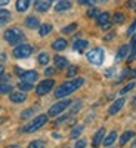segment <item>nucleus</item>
Wrapping results in <instances>:
<instances>
[{"label":"nucleus","instance_id":"obj_9","mask_svg":"<svg viewBox=\"0 0 136 148\" xmlns=\"http://www.w3.org/2000/svg\"><path fill=\"white\" fill-rule=\"evenodd\" d=\"M21 79L24 82H28V83H33L36 82L37 79H39V74H37V71H24L21 74Z\"/></svg>","mask_w":136,"mask_h":148},{"label":"nucleus","instance_id":"obj_12","mask_svg":"<svg viewBox=\"0 0 136 148\" xmlns=\"http://www.w3.org/2000/svg\"><path fill=\"white\" fill-rule=\"evenodd\" d=\"M25 99H27V95L24 93L22 90H21V92H12V93H10V101L15 102V104L24 102Z\"/></svg>","mask_w":136,"mask_h":148},{"label":"nucleus","instance_id":"obj_39","mask_svg":"<svg viewBox=\"0 0 136 148\" xmlns=\"http://www.w3.org/2000/svg\"><path fill=\"white\" fill-rule=\"evenodd\" d=\"M76 73H77V67H70V70H68L67 74H68V77H72Z\"/></svg>","mask_w":136,"mask_h":148},{"label":"nucleus","instance_id":"obj_25","mask_svg":"<svg viewBox=\"0 0 136 148\" xmlns=\"http://www.w3.org/2000/svg\"><path fill=\"white\" fill-rule=\"evenodd\" d=\"M18 88H19V90H22V92H28V90H31L33 89V83H28V82H19L18 83Z\"/></svg>","mask_w":136,"mask_h":148},{"label":"nucleus","instance_id":"obj_38","mask_svg":"<svg viewBox=\"0 0 136 148\" xmlns=\"http://www.w3.org/2000/svg\"><path fill=\"white\" fill-rule=\"evenodd\" d=\"M84 147H86V141H84V139H79L74 148H84Z\"/></svg>","mask_w":136,"mask_h":148},{"label":"nucleus","instance_id":"obj_27","mask_svg":"<svg viewBox=\"0 0 136 148\" xmlns=\"http://www.w3.org/2000/svg\"><path fill=\"white\" fill-rule=\"evenodd\" d=\"M12 89H14V88H12L10 84H8V83H0V93H2V95L12 92Z\"/></svg>","mask_w":136,"mask_h":148},{"label":"nucleus","instance_id":"obj_24","mask_svg":"<svg viewBox=\"0 0 136 148\" xmlns=\"http://www.w3.org/2000/svg\"><path fill=\"white\" fill-rule=\"evenodd\" d=\"M115 139H117V133H115V132H111V133L108 135V136H107V138L104 139V145H105V147H109V145H113Z\"/></svg>","mask_w":136,"mask_h":148},{"label":"nucleus","instance_id":"obj_19","mask_svg":"<svg viewBox=\"0 0 136 148\" xmlns=\"http://www.w3.org/2000/svg\"><path fill=\"white\" fill-rule=\"evenodd\" d=\"M87 40H77V42H74V51H77V52H83L86 47H87Z\"/></svg>","mask_w":136,"mask_h":148},{"label":"nucleus","instance_id":"obj_41","mask_svg":"<svg viewBox=\"0 0 136 148\" xmlns=\"http://www.w3.org/2000/svg\"><path fill=\"white\" fill-rule=\"evenodd\" d=\"M53 73H55V68H46V70H44V74H46V76H52Z\"/></svg>","mask_w":136,"mask_h":148},{"label":"nucleus","instance_id":"obj_10","mask_svg":"<svg viewBox=\"0 0 136 148\" xmlns=\"http://www.w3.org/2000/svg\"><path fill=\"white\" fill-rule=\"evenodd\" d=\"M34 8H36V10H39V12H46L49 8H51V2H49V0H36Z\"/></svg>","mask_w":136,"mask_h":148},{"label":"nucleus","instance_id":"obj_21","mask_svg":"<svg viewBox=\"0 0 136 148\" xmlns=\"http://www.w3.org/2000/svg\"><path fill=\"white\" fill-rule=\"evenodd\" d=\"M135 136V135H133V132H130V130H127V132H124V133H123L121 135V138H120V145H126L132 138Z\"/></svg>","mask_w":136,"mask_h":148},{"label":"nucleus","instance_id":"obj_46","mask_svg":"<svg viewBox=\"0 0 136 148\" xmlns=\"http://www.w3.org/2000/svg\"><path fill=\"white\" fill-rule=\"evenodd\" d=\"M15 73H16V74H19V76L22 74V71H21V68H19V67H15Z\"/></svg>","mask_w":136,"mask_h":148},{"label":"nucleus","instance_id":"obj_49","mask_svg":"<svg viewBox=\"0 0 136 148\" xmlns=\"http://www.w3.org/2000/svg\"><path fill=\"white\" fill-rule=\"evenodd\" d=\"M132 77H133V79L136 77V70H133V71H132Z\"/></svg>","mask_w":136,"mask_h":148},{"label":"nucleus","instance_id":"obj_11","mask_svg":"<svg viewBox=\"0 0 136 148\" xmlns=\"http://www.w3.org/2000/svg\"><path fill=\"white\" fill-rule=\"evenodd\" d=\"M104 135H105V129H104V127H101L99 130L96 132V135L93 136V141H92V145H93L95 148H98L101 142H104Z\"/></svg>","mask_w":136,"mask_h":148},{"label":"nucleus","instance_id":"obj_14","mask_svg":"<svg viewBox=\"0 0 136 148\" xmlns=\"http://www.w3.org/2000/svg\"><path fill=\"white\" fill-rule=\"evenodd\" d=\"M71 8V2L70 0H59V3L56 5L55 10L56 12H64V10H68Z\"/></svg>","mask_w":136,"mask_h":148},{"label":"nucleus","instance_id":"obj_45","mask_svg":"<svg viewBox=\"0 0 136 148\" xmlns=\"http://www.w3.org/2000/svg\"><path fill=\"white\" fill-rule=\"evenodd\" d=\"M9 3V0H0V6H6Z\"/></svg>","mask_w":136,"mask_h":148},{"label":"nucleus","instance_id":"obj_52","mask_svg":"<svg viewBox=\"0 0 136 148\" xmlns=\"http://www.w3.org/2000/svg\"><path fill=\"white\" fill-rule=\"evenodd\" d=\"M5 120H6V119H0V123H3Z\"/></svg>","mask_w":136,"mask_h":148},{"label":"nucleus","instance_id":"obj_7","mask_svg":"<svg viewBox=\"0 0 136 148\" xmlns=\"http://www.w3.org/2000/svg\"><path fill=\"white\" fill-rule=\"evenodd\" d=\"M53 84H55V82L52 79H46V80H43V82L39 83V86L36 88V93L37 95H46L47 92L52 90Z\"/></svg>","mask_w":136,"mask_h":148},{"label":"nucleus","instance_id":"obj_1","mask_svg":"<svg viewBox=\"0 0 136 148\" xmlns=\"http://www.w3.org/2000/svg\"><path fill=\"white\" fill-rule=\"evenodd\" d=\"M83 84H84V79H81V77L74 79V80H68V82H65L64 84H61L59 88L56 89L55 96L56 98H65V96L71 95L72 92H76L79 88H81Z\"/></svg>","mask_w":136,"mask_h":148},{"label":"nucleus","instance_id":"obj_29","mask_svg":"<svg viewBox=\"0 0 136 148\" xmlns=\"http://www.w3.org/2000/svg\"><path fill=\"white\" fill-rule=\"evenodd\" d=\"M81 132H83V126H76V127L72 129V132H71V139H76V138H79Z\"/></svg>","mask_w":136,"mask_h":148},{"label":"nucleus","instance_id":"obj_2","mask_svg":"<svg viewBox=\"0 0 136 148\" xmlns=\"http://www.w3.org/2000/svg\"><path fill=\"white\" fill-rule=\"evenodd\" d=\"M5 40L10 45H16L22 40V33L19 28H9L5 31Z\"/></svg>","mask_w":136,"mask_h":148},{"label":"nucleus","instance_id":"obj_8","mask_svg":"<svg viewBox=\"0 0 136 148\" xmlns=\"http://www.w3.org/2000/svg\"><path fill=\"white\" fill-rule=\"evenodd\" d=\"M123 105H124V99H123V98H120V99L114 101V102H113V105H111V107L108 108V114H109V116L117 114L118 111L123 108Z\"/></svg>","mask_w":136,"mask_h":148},{"label":"nucleus","instance_id":"obj_5","mask_svg":"<svg viewBox=\"0 0 136 148\" xmlns=\"http://www.w3.org/2000/svg\"><path fill=\"white\" fill-rule=\"evenodd\" d=\"M71 102L68 101V99H64V101H59V102H56V104H53L51 108H49V116L51 117H56V116H59L61 113H62V111L70 105Z\"/></svg>","mask_w":136,"mask_h":148},{"label":"nucleus","instance_id":"obj_30","mask_svg":"<svg viewBox=\"0 0 136 148\" xmlns=\"http://www.w3.org/2000/svg\"><path fill=\"white\" fill-rule=\"evenodd\" d=\"M76 28H77V24H71V25H68V27H64V28H62V33H64V34H71Z\"/></svg>","mask_w":136,"mask_h":148},{"label":"nucleus","instance_id":"obj_32","mask_svg":"<svg viewBox=\"0 0 136 148\" xmlns=\"http://www.w3.org/2000/svg\"><path fill=\"white\" fill-rule=\"evenodd\" d=\"M133 88H135V83L132 82V83H129V84H126V86H124V88H123V89L120 90V93H121V95H124V93H127L129 90H132Z\"/></svg>","mask_w":136,"mask_h":148},{"label":"nucleus","instance_id":"obj_40","mask_svg":"<svg viewBox=\"0 0 136 148\" xmlns=\"http://www.w3.org/2000/svg\"><path fill=\"white\" fill-rule=\"evenodd\" d=\"M135 28H136V21L132 24V25L129 27V30H127V36H132L133 34V31H135Z\"/></svg>","mask_w":136,"mask_h":148},{"label":"nucleus","instance_id":"obj_37","mask_svg":"<svg viewBox=\"0 0 136 148\" xmlns=\"http://www.w3.org/2000/svg\"><path fill=\"white\" fill-rule=\"evenodd\" d=\"M31 114H33V110H25V111H22L21 117H22V119H28Z\"/></svg>","mask_w":136,"mask_h":148},{"label":"nucleus","instance_id":"obj_17","mask_svg":"<svg viewBox=\"0 0 136 148\" xmlns=\"http://www.w3.org/2000/svg\"><path fill=\"white\" fill-rule=\"evenodd\" d=\"M53 61H55V67H56V68H65V67L68 65V61H67L64 56L56 55V56L53 58Z\"/></svg>","mask_w":136,"mask_h":148},{"label":"nucleus","instance_id":"obj_43","mask_svg":"<svg viewBox=\"0 0 136 148\" xmlns=\"http://www.w3.org/2000/svg\"><path fill=\"white\" fill-rule=\"evenodd\" d=\"M101 27H102L104 30H108V28L111 27V22H107V24H104V25H101Z\"/></svg>","mask_w":136,"mask_h":148},{"label":"nucleus","instance_id":"obj_42","mask_svg":"<svg viewBox=\"0 0 136 148\" xmlns=\"http://www.w3.org/2000/svg\"><path fill=\"white\" fill-rule=\"evenodd\" d=\"M127 6H129L130 9H136V0H130V2L127 3Z\"/></svg>","mask_w":136,"mask_h":148},{"label":"nucleus","instance_id":"obj_4","mask_svg":"<svg viewBox=\"0 0 136 148\" xmlns=\"http://www.w3.org/2000/svg\"><path fill=\"white\" fill-rule=\"evenodd\" d=\"M46 121H47V116H44V114L37 116V117L34 119V121L31 123V125H30V126H27L25 129H24V132L33 133V132H36V130H39L42 126H44V125H46Z\"/></svg>","mask_w":136,"mask_h":148},{"label":"nucleus","instance_id":"obj_54","mask_svg":"<svg viewBox=\"0 0 136 148\" xmlns=\"http://www.w3.org/2000/svg\"><path fill=\"white\" fill-rule=\"evenodd\" d=\"M49 2H53V0H49Z\"/></svg>","mask_w":136,"mask_h":148},{"label":"nucleus","instance_id":"obj_44","mask_svg":"<svg viewBox=\"0 0 136 148\" xmlns=\"http://www.w3.org/2000/svg\"><path fill=\"white\" fill-rule=\"evenodd\" d=\"M127 74H129V71L126 70L124 73H123V74H121V77H120V80H123V79H126V77H127Z\"/></svg>","mask_w":136,"mask_h":148},{"label":"nucleus","instance_id":"obj_35","mask_svg":"<svg viewBox=\"0 0 136 148\" xmlns=\"http://www.w3.org/2000/svg\"><path fill=\"white\" fill-rule=\"evenodd\" d=\"M76 105H74L72 108H71V114H74V113H77V111L80 110V107H81V104H80V101H77V102H74Z\"/></svg>","mask_w":136,"mask_h":148},{"label":"nucleus","instance_id":"obj_28","mask_svg":"<svg viewBox=\"0 0 136 148\" xmlns=\"http://www.w3.org/2000/svg\"><path fill=\"white\" fill-rule=\"evenodd\" d=\"M133 59H136V34L132 40V53L129 56V61H133Z\"/></svg>","mask_w":136,"mask_h":148},{"label":"nucleus","instance_id":"obj_13","mask_svg":"<svg viewBox=\"0 0 136 148\" xmlns=\"http://www.w3.org/2000/svg\"><path fill=\"white\" fill-rule=\"evenodd\" d=\"M25 27H28V28H39L40 27V21L37 19L36 16H28L27 19H25Z\"/></svg>","mask_w":136,"mask_h":148},{"label":"nucleus","instance_id":"obj_18","mask_svg":"<svg viewBox=\"0 0 136 148\" xmlns=\"http://www.w3.org/2000/svg\"><path fill=\"white\" fill-rule=\"evenodd\" d=\"M16 10L18 12H25L30 6V0H16Z\"/></svg>","mask_w":136,"mask_h":148},{"label":"nucleus","instance_id":"obj_26","mask_svg":"<svg viewBox=\"0 0 136 148\" xmlns=\"http://www.w3.org/2000/svg\"><path fill=\"white\" fill-rule=\"evenodd\" d=\"M49 59H51V56H49L46 52L40 53V55H39V58H37V61H39V64H42V65H46V64L49 62Z\"/></svg>","mask_w":136,"mask_h":148},{"label":"nucleus","instance_id":"obj_34","mask_svg":"<svg viewBox=\"0 0 136 148\" xmlns=\"http://www.w3.org/2000/svg\"><path fill=\"white\" fill-rule=\"evenodd\" d=\"M113 19H114V22H117V24H121L123 21H124V15H123V14H115Z\"/></svg>","mask_w":136,"mask_h":148},{"label":"nucleus","instance_id":"obj_15","mask_svg":"<svg viewBox=\"0 0 136 148\" xmlns=\"http://www.w3.org/2000/svg\"><path fill=\"white\" fill-rule=\"evenodd\" d=\"M67 47V40L65 39H58L52 43V49L53 51H64Z\"/></svg>","mask_w":136,"mask_h":148},{"label":"nucleus","instance_id":"obj_47","mask_svg":"<svg viewBox=\"0 0 136 148\" xmlns=\"http://www.w3.org/2000/svg\"><path fill=\"white\" fill-rule=\"evenodd\" d=\"M3 71H5V68H3V65H2V64H0V76L3 74Z\"/></svg>","mask_w":136,"mask_h":148},{"label":"nucleus","instance_id":"obj_36","mask_svg":"<svg viewBox=\"0 0 136 148\" xmlns=\"http://www.w3.org/2000/svg\"><path fill=\"white\" fill-rule=\"evenodd\" d=\"M95 2H96V0H79V3H80V5H87V6L95 5Z\"/></svg>","mask_w":136,"mask_h":148},{"label":"nucleus","instance_id":"obj_50","mask_svg":"<svg viewBox=\"0 0 136 148\" xmlns=\"http://www.w3.org/2000/svg\"><path fill=\"white\" fill-rule=\"evenodd\" d=\"M132 102H133V107H136V96H135L133 99H132Z\"/></svg>","mask_w":136,"mask_h":148},{"label":"nucleus","instance_id":"obj_3","mask_svg":"<svg viewBox=\"0 0 136 148\" xmlns=\"http://www.w3.org/2000/svg\"><path fill=\"white\" fill-rule=\"evenodd\" d=\"M87 61L93 65H101L104 62V51L99 47H95L87 53Z\"/></svg>","mask_w":136,"mask_h":148},{"label":"nucleus","instance_id":"obj_22","mask_svg":"<svg viewBox=\"0 0 136 148\" xmlns=\"http://www.w3.org/2000/svg\"><path fill=\"white\" fill-rule=\"evenodd\" d=\"M10 19V12L6 9H0V24H6Z\"/></svg>","mask_w":136,"mask_h":148},{"label":"nucleus","instance_id":"obj_51","mask_svg":"<svg viewBox=\"0 0 136 148\" xmlns=\"http://www.w3.org/2000/svg\"><path fill=\"white\" fill-rule=\"evenodd\" d=\"M8 148H19L18 145H10V147H8Z\"/></svg>","mask_w":136,"mask_h":148},{"label":"nucleus","instance_id":"obj_6","mask_svg":"<svg viewBox=\"0 0 136 148\" xmlns=\"http://www.w3.org/2000/svg\"><path fill=\"white\" fill-rule=\"evenodd\" d=\"M31 52H33V47H31L30 45H18V46L14 49V56H15V58H19V59L28 58V56L31 55Z\"/></svg>","mask_w":136,"mask_h":148},{"label":"nucleus","instance_id":"obj_33","mask_svg":"<svg viewBox=\"0 0 136 148\" xmlns=\"http://www.w3.org/2000/svg\"><path fill=\"white\" fill-rule=\"evenodd\" d=\"M98 15H99V10H98L96 8H90L87 10V16L89 18H93V16H98Z\"/></svg>","mask_w":136,"mask_h":148},{"label":"nucleus","instance_id":"obj_16","mask_svg":"<svg viewBox=\"0 0 136 148\" xmlns=\"http://www.w3.org/2000/svg\"><path fill=\"white\" fill-rule=\"evenodd\" d=\"M127 52H129V45H123V46L118 49L115 59H117V61H123V59L127 56Z\"/></svg>","mask_w":136,"mask_h":148},{"label":"nucleus","instance_id":"obj_48","mask_svg":"<svg viewBox=\"0 0 136 148\" xmlns=\"http://www.w3.org/2000/svg\"><path fill=\"white\" fill-rule=\"evenodd\" d=\"M132 148H136V138L133 139V144H132Z\"/></svg>","mask_w":136,"mask_h":148},{"label":"nucleus","instance_id":"obj_53","mask_svg":"<svg viewBox=\"0 0 136 148\" xmlns=\"http://www.w3.org/2000/svg\"><path fill=\"white\" fill-rule=\"evenodd\" d=\"M96 2H107V0H96Z\"/></svg>","mask_w":136,"mask_h":148},{"label":"nucleus","instance_id":"obj_31","mask_svg":"<svg viewBox=\"0 0 136 148\" xmlns=\"http://www.w3.org/2000/svg\"><path fill=\"white\" fill-rule=\"evenodd\" d=\"M28 148H44V142L43 141H33L28 145Z\"/></svg>","mask_w":136,"mask_h":148},{"label":"nucleus","instance_id":"obj_20","mask_svg":"<svg viewBox=\"0 0 136 148\" xmlns=\"http://www.w3.org/2000/svg\"><path fill=\"white\" fill-rule=\"evenodd\" d=\"M108 21H109V14H107V12L99 14L96 16V24H98V25H104V24H107Z\"/></svg>","mask_w":136,"mask_h":148},{"label":"nucleus","instance_id":"obj_23","mask_svg":"<svg viewBox=\"0 0 136 148\" xmlns=\"http://www.w3.org/2000/svg\"><path fill=\"white\" fill-rule=\"evenodd\" d=\"M51 31H52V25H51V24H43V25L39 27V34H40L42 37L47 36Z\"/></svg>","mask_w":136,"mask_h":148}]
</instances>
